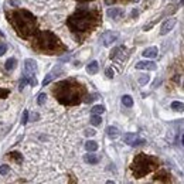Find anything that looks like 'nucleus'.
<instances>
[{"mask_svg": "<svg viewBox=\"0 0 184 184\" xmlns=\"http://www.w3.org/2000/svg\"><path fill=\"white\" fill-rule=\"evenodd\" d=\"M85 93V88L74 79H65L54 86V95L62 105H78L82 102Z\"/></svg>", "mask_w": 184, "mask_h": 184, "instance_id": "nucleus-1", "label": "nucleus"}, {"mask_svg": "<svg viewBox=\"0 0 184 184\" xmlns=\"http://www.w3.org/2000/svg\"><path fill=\"white\" fill-rule=\"evenodd\" d=\"M8 23L13 25L16 33L21 38H28L37 31V20L30 11L27 10H13V11H6Z\"/></svg>", "mask_w": 184, "mask_h": 184, "instance_id": "nucleus-2", "label": "nucleus"}, {"mask_svg": "<svg viewBox=\"0 0 184 184\" xmlns=\"http://www.w3.org/2000/svg\"><path fill=\"white\" fill-rule=\"evenodd\" d=\"M99 23V14L95 10L78 8L72 16L68 19L67 24L74 33H85L95 28Z\"/></svg>", "mask_w": 184, "mask_h": 184, "instance_id": "nucleus-3", "label": "nucleus"}, {"mask_svg": "<svg viewBox=\"0 0 184 184\" xmlns=\"http://www.w3.org/2000/svg\"><path fill=\"white\" fill-rule=\"evenodd\" d=\"M33 47L38 51L47 54H54L57 51H64L65 47L61 44L59 38L53 34L51 31H41L37 34V37L33 41Z\"/></svg>", "mask_w": 184, "mask_h": 184, "instance_id": "nucleus-4", "label": "nucleus"}, {"mask_svg": "<svg viewBox=\"0 0 184 184\" xmlns=\"http://www.w3.org/2000/svg\"><path fill=\"white\" fill-rule=\"evenodd\" d=\"M157 164L159 161L156 157L140 153V154H137L133 159L130 169H132V173L136 178H140V177H144L146 174H149L150 171H153L157 167Z\"/></svg>", "mask_w": 184, "mask_h": 184, "instance_id": "nucleus-5", "label": "nucleus"}, {"mask_svg": "<svg viewBox=\"0 0 184 184\" xmlns=\"http://www.w3.org/2000/svg\"><path fill=\"white\" fill-rule=\"evenodd\" d=\"M123 142L129 146H140V144H144L146 140L142 137H139L136 133H126L123 135Z\"/></svg>", "mask_w": 184, "mask_h": 184, "instance_id": "nucleus-6", "label": "nucleus"}, {"mask_svg": "<svg viewBox=\"0 0 184 184\" xmlns=\"http://www.w3.org/2000/svg\"><path fill=\"white\" fill-rule=\"evenodd\" d=\"M118 38H119V33H118V31H106V33L102 34L101 41H102V44H103L105 47H108V45L113 44V42H115Z\"/></svg>", "mask_w": 184, "mask_h": 184, "instance_id": "nucleus-7", "label": "nucleus"}, {"mask_svg": "<svg viewBox=\"0 0 184 184\" xmlns=\"http://www.w3.org/2000/svg\"><path fill=\"white\" fill-rule=\"evenodd\" d=\"M24 71H25V76H31L37 72V62L33 58H27L24 61Z\"/></svg>", "mask_w": 184, "mask_h": 184, "instance_id": "nucleus-8", "label": "nucleus"}, {"mask_svg": "<svg viewBox=\"0 0 184 184\" xmlns=\"http://www.w3.org/2000/svg\"><path fill=\"white\" fill-rule=\"evenodd\" d=\"M136 70H146V71H154L156 68H157V65H156V62L153 61H139L136 62Z\"/></svg>", "mask_w": 184, "mask_h": 184, "instance_id": "nucleus-9", "label": "nucleus"}, {"mask_svg": "<svg viewBox=\"0 0 184 184\" xmlns=\"http://www.w3.org/2000/svg\"><path fill=\"white\" fill-rule=\"evenodd\" d=\"M176 23H177V20L176 19H169V20H166V21L163 23V25H161V30H160V34L161 36H166L167 33H170V31L173 30V27L176 25Z\"/></svg>", "mask_w": 184, "mask_h": 184, "instance_id": "nucleus-10", "label": "nucleus"}, {"mask_svg": "<svg viewBox=\"0 0 184 184\" xmlns=\"http://www.w3.org/2000/svg\"><path fill=\"white\" fill-rule=\"evenodd\" d=\"M59 72H61V68H59V67H55L53 71H51V72H48V74H47V76L44 78V81H42V86H45V85L50 84V82L53 81L54 78H55V76H58V74H59Z\"/></svg>", "mask_w": 184, "mask_h": 184, "instance_id": "nucleus-11", "label": "nucleus"}, {"mask_svg": "<svg viewBox=\"0 0 184 184\" xmlns=\"http://www.w3.org/2000/svg\"><path fill=\"white\" fill-rule=\"evenodd\" d=\"M157 53H159L157 47H149L142 53V55H143L144 58H156V57H157Z\"/></svg>", "mask_w": 184, "mask_h": 184, "instance_id": "nucleus-12", "label": "nucleus"}, {"mask_svg": "<svg viewBox=\"0 0 184 184\" xmlns=\"http://www.w3.org/2000/svg\"><path fill=\"white\" fill-rule=\"evenodd\" d=\"M106 14L110 19H118V17L123 16V10H122V8H118V7H112V8H108Z\"/></svg>", "mask_w": 184, "mask_h": 184, "instance_id": "nucleus-13", "label": "nucleus"}, {"mask_svg": "<svg viewBox=\"0 0 184 184\" xmlns=\"http://www.w3.org/2000/svg\"><path fill=\"white\" fill-rule=\"evenodd\" d=\"M84 160H85V163H88V164H96L99 161V157L96 154H92V152H89L88 154L84 156Z\"/></svg>", "mask_w": 184, "mask_h": 184, "instance_id": "nucleus-14", "label": "nucleus"}, {"mask_svg": "<svg viewBox=\"0 0 184 184\" xmlns=\"http://www.w3.org/2000/svg\"><path fill=\"white\" fill-rule=\"evenodd\" d=\"M98 71H99V64H98V61H92V62H89V64H88V67H86V72H88V74L93 75V74H96Z\"/></svg>", "mask_w": 184, "mask_h": 184, "instance_id": "nucleus-15", "label": "nucleus"}, {"mask_svg": "<svg viewBox=\"0 0 184 184\" xmlns=\"http://www.w3.org/2000/svg\"><path fill=\"white\" fill-rule=\"evenodd\" d=\"M106 135L109 136L110 139L118 137V136H119V129H118V127H115V126H108L106 127Z\"/></svg>", "mask_w": 184, "mask_h": 184, "instance_id": "nucleus-16", "label": "nucleus"}, {"mask_svg": "<svg viewBox=\"0 0 184 184\" xmlns=\"http://www.w3.org/2000/svg\"><path fill=\"white\" fill-rule=\"evenodd\" d=\"M16 65H17V59L16 58H8L7 61H6V64H4V68H6V71H13L14 68H16Z\"/></svg>", "mask_w": 184, "mask_h": 184, "instance_id": "nucleus-17", "label": "nucleus"}, {"mask_svg": "<svg viewBox=\"0 0 184 184\" xmlns=\"http://www.w3.org/2000/svg\"><path fill=\"white\" fill-rule=\"evenodd\" d=\"M85 149H86L88 152H96V150H98V143H96L95 140H88L86 143H85Z\"/></svg>", "mask_w": 184, "mask_h": 184, "instance_id": "nucleus-18", "label": "nucleus"}, {"mask_svg": "<svg viewBox=\"0 0 184 184\" xmlns=\"http://www.w3.org/2000/svg\"><path fill=\"white\" fill-rule=\"evenodd\" d=\"M122 103H123V106L126 108H132L133 106V99L130 95H123L122 96Z\"/></svg>", "mask_w": 184, "mask_h": 184, "instance_id": "nucleus-19", "label": "nucleus"}, {"mask_svg": "<svg viewBox=\"0 0 184 184\" xmlns=\"http://www.w3.org/2000/svg\"><path fill=\"white\" fill-rule=\"evenodd\" d=\"M171 109L176 110V112H184V103H183V102L174 101L171 103Z\"/></svg>", "mask_w": 184, "mask_h": 184, "instance_id": "nucleus-20", "label": "nucleus"}, {"mask_svg": "<svg viewBox=\"0 0 184 184\" xmlns=\"http://www.w3.org/2000/svg\"><path fill=\"white\" fill-rule=\"evenodd\" d=\"M91 123L93 125V126H99V125L102 123V119H101V115H95V113H92V116H91Z\"/></svg>", "mask_w": 184, "mask_h": 184, "instance_id": "nucleus-21", "label": "nucleus"}, {"mask_svg": "<svg viewBox=\"0 0 184 184\" xmlns=\"http://www.w3.org/2000/svg\"><path fill=\"white\" fill-rule=\"evenodd\" d=\"M91 112L95 113V115H102L105 112V106L103 105H95V106L91 109Z\"/></svg>", "mask_w": 184, "mask_h": 184, "instance_id": "nucleus-22", "label": "nucleus"}, {"mask_svg": "<svg viewBox=\"0 0 184 184\" xmlns=\"http://www.w3.org/2000/svg\"><path fill=\"white\" fill-rule=\"evenodd\" d=\"M45 101H47V95H45V93H40V95L37 96V103L38 105H44Z\"/></svg>", "mask_w": 184, "mask_h": 184, "instance_id": "nucleus-23", "label": "nucleus"}, {"mask_svg": "<svg viewBox=\"0 0 184 184\" xmlns=\"http://www.w3.org/2000/svg\"><path fill=\"white\" fill-rule=\"evenodd\" d=\"M10 156H11V157H13L16 161H19V163H21V161H23V157L20 156V153H19V152H11V153H10Z\"/></svg>", "mask_w": 184, "mask_h": 184, "instance_id": "nucleus-24", "label": "nucleus"}, {"mask_svg": "<svg viewBox=\"0 0 184 184\" xmlns=\"http://www.w3.org/2000/svg\"><path fill=\"white\" fill-rule=\"evenodd\" d=\"M8 171H10V167H8L7 164H2V166H0V174L2 176H6Z\"/></svg>", "mask_w": 184, "mask_h": 184, "instance_id": "nucleus-25", "label": "nucleus"}, {"mask_svg": "<svg viewBox=\"0 0 184 184\" xmlns=\"http://www.w3.org/2000/svg\"><path fill=\"white\" fill-rule=\"evenodd\" d=\"M149 81H150V76L149 75H142L140 78H139V84H140V85H146Z\"/></svg>", "mask_w": 184, "mask_h": 184, "instance_id": "nucleus-26", "label": "nucleus"}, {"mask_svg": "<svg viewBox=\"0 0 184 184\" xmlns=\"http://www.w3.org/2000/svg\"><path fill=\"white\" fill-rule=\"evenodd\" d=\"M84 135L88 136V137H91V136H95L96 132H95L93 129H85V130H84Z\"/></svg>", "mask_w": 184, "mask_h": 184, "instance_id": "nucleus-27", "label": "nucleus"}, {"mask_svg": "<svg viewBox=\"0 0 184 184\" xmlns=\"http://www.w3.org/2000/svg\"><path fill=\"white\" fill-rule=\"evenodd\" d=\"M25 84H28V82H27V78H21V79H20V85H19V89H20V91H23V89H24Z\"/></svg>", "mask_w": 184, "mask_h": 184, "instance_id": "nucleus-28", "label": "nucleus"}, {"mask_svg": "<svg viewBox=\"0 0 184 184\" xmlns=\"http://www.w3.org/2000/svg\"><path fill=\"white\" fill-rule=\"evenodd\" d=\"M28 122V110H24V113H23V118H21V123L25 125Z\"/></svg>", "mask_w": 184, "mask_h": 184, "instance_id": "nucleus-29", "label": "nucleus"}, {"mask_svg": "<svg viewBox=\"0 0 184 184\" xmlns=\"http://www.w3.org/2000/svg\"><path fill=\"white\" fill-rule=\"evenodd\" d=\"M105 74H106V76H108L109 79H112V78H113V70H112V68H106Z\"/></svg>", "mask_w": 184, "mask_h": 184, "instance_id": "nucleus-30", "label": "nucleus"}, {"mask_svg": "<svg viewBox=\"0 0 184 184\" xmlns=\"http://www.w3.org/2000/svg\"><path fill=\"white\" fill-rule=\"evenodd\" d=\"M7 51V45L6 44H3V42H0V57L3 55V54Z\"/></svg>", "mask_w": 184, "mask_h": 184, "instance_id": "nucleus-31", "label": "nucleus"}, {"mask_svg": "<svg viewBox=\"0 0 184 184\" xmlns=\"http://www.w3.org/2000/svg\"><path fill=\"white\" fill-rule=\"evenodd\" d=\"M96 96H98V95H95V93H93V95H89L86 99H84V101L86 102V103H89V102H92L93 99H96Z\"/></svg>", "mask_w": 184, "mask_h": 184, "instance_id": "nucleus-32", "label": "nucleus"}, {"mask_svg": "<svg viewBox=\"0 0 184 184\" xmlns=\"http://www.w3.org/2000/svg\"><path fill=\"white\" fill-rule=\"evenodd\" d=\"M8 95V91L7 89H0V98H6Z\"/></svg>", "mask_w": 184, "mask_h": 184, "instance_id": "nucleus-33", "label": "nucleus"}, {"mask_svg": "<svg viewBox=\"0 0 184 184\" xmlns=\"http://www.w3.org/2000/svg\"><path fill=\"white\" fill-rule=\"evenodd\" d=\"M137 14H139V13H137V10H133V11H132V17H136Z\"/></svg>", "mask_w": 184, "mask_h": 184, "instance_id": "nucleus-34", "label": "nucleus"}, {"mask_svg": "<svg viewBox=\"0 0 184 184\" xmlns=\"http://www.w3.org/2000/svg\"><path fill=\"white\" fill-rule=\"evenodd\" d=\"M33 119H34V120H36V119H38V115H37V113H34V115H33Z\"/></svg>", "mask_w": 184, "mask_h": 184, "instance_id": "nucleus-35", "label": "nucleus"}, {"mask_svg": "<svg viewBox=\"0 0 184 184\" xmlns=\"http://www.w3.org/2000/svg\"><path fill=\"white\" fill-rule=\"evenodd\" d=\"M78 2H91V0H78Z\"/></svg>", "mask_w": 184, "mask_h": 184, "instance_id": "nucleus-36", "label": "nucleus"}, {"mask_svg": "<svg viewBox=\"0 0 184 184\" xmlns=\"http://www.w3.org/2000/svg\"><path fill=\"white\" fill-rule=\"evenodd\" d=\"M181 142H183V146H184V135H183V140H181Z\"/></svg>", "mask_w": 184, "mask_h": 184, "instance_id": "nucleus-37", "label": "nucleus"}, {"mask_svg": "<svg viewBox=\"0 0 184 184\" xmlns=\"http://www.w3.org/2000/svg\"><path fill=\"white\" fill-rule=\"evenodd\" d=\"M180 4H184V0H181V2H180Z\"/></svg>", "mask_w": 184, "mask_h": 184, "instance_id": "nucleus-38", "label": "nucleus"}, {"mask_svg": "<svg viewBox=\"0 0 184 184\" xmlns=\"http://www.w3.org/2000/svg\"><path fill=\"white\" fill-rule=\"evenodd\" d=\"M135 2H139V0H135Z\"/></svg>", "mask_w": 184, "mask_h": 184, "instance_id": "nucleus-39", "label": "nucleus"}]
</instances>
